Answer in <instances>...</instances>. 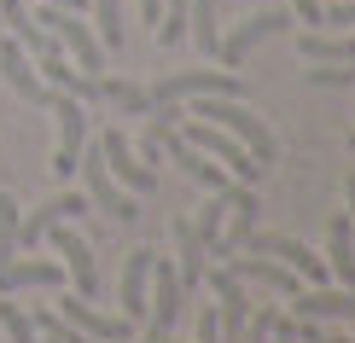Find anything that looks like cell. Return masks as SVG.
Listing matches in <instances>:
<instances>
[{
    "instance_id": "4316f807",
    "label": "cell",
    "mask_w": 355,
    "mask_h": 343,
    "mask_svg": "<svg viewBox=\"0 0 355 343\" xmlns=\"http://www.w3.org/2000/svg\"><path fill=\"white\" fill-rule=\"evenodd\" d=\"M0 332H6V343H41L35 337V320L12 303V291H0Z\"/></svg>"
},
{
    "instance_id": "277c9868",
    "label": "cell",
    "mask_w": 355,
    "mask_h": 343,
    "mask_svg": "<svg viewBox=\"0 0 355 343\" xmlns=\"http://www.w3.org/2000/svg\"><path fill=\"white\" fill-rule=\"evenodd\" d=\"M35 24L47 29L58 47H64V58L82 70V76H99V70H105V47H99V35H94V29H87V24L76 18V12H58V6H47V12H35Z\"/></svg>"
},
{
    "instance_id": "ba28073f",
    "label": "cell",
    "mask_w": 355,
    "mask_h": 343,
    "mask_svg": "<svg viewBox=\"0 0 355 343\" xmlns=\"http://www.w3.org/2000/svg\"><path fill=\"white\" fill-rule=\"evenodd\" d=\"M181 303H187V291H181V274H175V262L169 256H152V279H146V332H175V320H181Z\"/></svg>"
},
{
    "instance_id": "836d02e7",
    "label": "cell",
    "mask_w": 355,
    "mask_h": 343,
    "mask_svg": "<svg viewBox=\"0 0 355 343\" xmlns=\"http://www.w3.org/2000/svg\"><path fill=\"white\" fill-rule=\"evenodd\" d=\"M47 6H58V12H82L87 0H47Z\"/></svg>"
},
{
    "instance_id": "d590c367",
    "label": "cell",
    "mask_w": 355,
    "mask_h": 343,
    "mask_svg": "<svg viewBox=\"0 0 355 343\" xmlns=\"http://www.w3.org/2000/svg\"><path fill=\"white\" fill-rule=\"evenodd\" d=\"M349 152H355V134H349Z\"/></svg>"
},
{
    "instance_id": "6da1fadb",
    "label": "cell",
    "mask_w": 355,
    "mask_h": 343,
    "mask_svg": "<svg viewBox=\"0 0 355 343\" xmlns=\"http://www.w3.org/2000/svg\"><path fill=\"white\" fill-rule=\"evenodd\" d=\"M192 116H198V123L227 128V134H233V140H239V146H245V152L257 157V163H279V140H274V128L262 123V116L250 111L245 99H233V94H204Z\"/></svg>"
},
{
    "instance_id": "8992f818",
    "label": "cell",
    "mask_w": 355,
    "mask_h": 343,
    "mask_svg": "<svg viewBox=\"0 0 355 343\" xmlns=\"http://www.w3.org/2000/svg\"><path fill=\"white\" fill-rule=\"evenodd\" d=\"M204 285H210L216 297V320H221V337H239L245 332V320H250V291H245V279L233 274V267H221V262H204Z\"/></svg>"
},
{
    "instance_id": "7402d4cb",
    "label": "cell",
    "mask_w": 355,
    "mask_h": 343,
    "mask_svg": "<svg viewBox=\"0 0 355 343\" xmlns=\"http://www.w3.org/2000/svg\"><path fill=\"white\" fill-rule=\"evenodd\" d=\"M327 274L344 291H355V227H349V216H332V227H327Z\"/></svg>"
},
{
    "instance_id": "e575fe53",
    "label": "cell",
    "mask_w": 355,
    "mask_h": 343,
    "mask_svg": "<svg viewBox=\"0 0 355 343\" xmlns=\"http://www.w3.org/2000/svg\"><path fill=\"white\" fill-rule=\"evenodd\" d=\"M320 343H355V337H344V332H320Z\"/></svg>"
},
{
    "instance_id": "d4e9b609",
    "label": "cell",
    "mask_w": 355,
    "mask_h": 343,
    "mask_svg": "<svg viewBox=\"0 0 355 343\" xmlns=\"http://www.w3.org/2000/svg\"><path fill=\"white\" fill-rule=\"evenodd\" d=\"M187 35L198 41L204 58H216V41H221V29H216V0H192V6H187Z\"/></svg>"
},
{
    "instance_id": "9a60e30c",
    "label": "cell",
    "mask_w": 355,
    "mask_h": 343,
    "mask_svg": "<svg viewBox=\"0 0 355 343\" xmlns=\"http://www.w3.org/2000/svg\"><path fill=\"white\" fill-rule=\"evenodd\" d=\"M164 157H169V163H175V169H181V175H187V181H192V186H204V192H227V186H233V175H227V169H221V163H216V157H204V152H198V146H187V140H181V134H175V128L164 134Z\"/></svg>"
},
{
    "instance_id": "cb8c5ba5",
    "label": "cell",
    "mask_w": 355,
    "mask_h": 343,
    "mask_svg": "<svg viewBox=\"0 0 355 343\" xmlns=\"http://www.w3.org/2000/svg\"><path fill=\"white\" fill-rule=\"evenodd\" d=\"M297 53L309 58V64H349V58H355V35L327 41V35H315V29H303V35H297Z\"/></svg>"
},
{
    "instance_id": "83f0119b",
    "label": "cell",
    "mask_w": 355,
    "mask_h": 343,
    "mask_svg": "<svg viewBox=\"0 0 355 343\" xmlns=\"http://www.w3.org/2000/svg\"><path fill=\"white\" fill-rule=\"evenodd\" d=\"M18 256V198L0 192V267Z\"/></svg>"
},
{
    "instance_id": "603a6c76",
    "label": "cell",
    "mask_w": 355,
    "mask_h": 343,
    "mask_svg": "<svg viewBox=\"0 0 355 343\" xmlns=\"http://www.w3.org/2000/svg\"><path fill=\"white\" fill-rule=\"evenodd\" d=\"M99 99L116 111H128V116H140V111H152V94H146L140 82H128V76H99Z\"/></svg>"
},
{
    "instance_id": "e0dca14e",
    "label": "cell",
    "mask_w": 355,
    "mask_h": 343,
    "mask_svg": "<svg viewBox=\"0 0 355 343\" xmlns=\"http://www.w3.org/2000/svg\"><path fill=\"white\" fill-rule=\"evenodd\" d=\"M64 285V262L58 256H12L6 267H0V291H53Z\"/></svg>"
},
{
    "instance_id": "8d00e7d4",
    "label": "cell",
    "mask_w": 355,
    "mask_h": 343,
    "mask_svg": "<svg viewBox=\"0 0 355 343\" xmlns=\"http://www.w3.org/2000/svg\"><path fill=\"white\" fill-rule=\"evenodd\" d=\"M0 35H6V24H0Z\"/></svg>"
},
{
    "instance_id": "9c48e42d",
    "label": "cell",
    "mask_w": 355,
    "mask_h": 343,
    "mask_svg": "<svg viewBox=\"0 0 355 343\" xmlns=\"http://www.w3.org/2000/svg\"><path fill=\"white\" fill-rule=\"evenodd\" d=\"M291 29V12H279V6H268V12H250V18L233 29V35H221L216 41V58L227 70H239L245 58H250V47H257V41H268V35H286Z\"/></svg>"
},
{
    "instance_id": "7c38bea8",
    "label": "cell",
    "mask_w": 355,
    "mask_h": 343,
    "mask_svg": "<svg viewBox=\"0 0 355 343\" xmlns=\"http://www.w3.org/2000/svg\"><path fill=\"white\" fill-rule=\"evenodd\" d=\"M87 210H94V204H87V192H53L47 204H35V210L18 221V256H24V250H35L41 238H47L53 221H76V216H87Z\"/></svg>"
},
{
    "instance_id": "8fae6325",
    "label": "cell",
    "mask_w": 355,
    "mask_h": 343,
    "mask_svg": "<svg viewBox=\"0 0 355 343\" xmlns=\"http://www.w3.org/2000/svg\"><path fill=\"white\" fill-rule=\"evenodd\" d=\"M53 245H58V262H64V274H70V291L76 297H99V267H94V245L76 233V227H64V221H53Z\"/></svg>"
},
{
    "instance_id": "30bf717a",
    "label": "cell",
    "mask_w": 355,
    "mask_h": 343,
    "mask_svg": "<svg viewBox=\"0 0 355 343\" xmlns=\"http://www.w3.org/2000/svg\"><path fill=\"white\" fill-rule=\"evenodd\" d=\"M53 111H58V146H53V163H47V169L58 175V181H70V175H76L82 146H87V111H82V99H70V94H58Z\"/></svg>"
},
{
    "instance_id": "4dcf8cb0",
    "label": "cell",
    "mask_w": 355,
    "mask_h": 343,
    "mask_svg": "<svg viewBox=\"0 0 355 343\" xmlns=\"http://www.w3.org/2000/svg\"><path fill=\"white\" fill-rule=\"evenodd\" d=\"M320 6H327V0H297V24L320 29Z\"/></svg>"
},
{
    "instance_id": "f1b7e54d",
    "label": "cell",
    "mask_w": 355,
    "mask_h": 343,
    "mask_svg": "<svg viewBox=\"0 0 355 343\" xmlns=\"http://www.w3.org/2000/svg\"><path fill=\"white\" fill-rule=\"evenodd\" d=\"M274 320H279V308H274V303H262V308H250V320H245V332L233 337V343H274Z\"/></svg>"
},
{
    "instance_id": "52a82bcc",
    "label": "cell",
    "mask_w": 355,
    "mask_h": 343,
    "mask_svg": "<svg viewBox=\"0 0 355 343\" xmlns=\"http://www.w3.org/2000/svg\"><path fill=\"white\" fill-rule=\"evenodd\" d=\"M0 76H6V87L24 99V105H53V99H58V87L41 82L35 58H29V47L18 35H0Z\"/></svg>"
},
{
    "instance_id": "ac0fdd59",
    "label": "cell",
    "mask_w": 355,
    "mask_h": 343,
    "mask_svg": "<svg viewBox=\"0 0 355 343\" xmlns=\"http://www.w3.org/2000/svg\"><path fill=\"white\" fill-rule=\"evenodd\" d=\"M257 216H262L257 192H250V186H233V204H227V227H221V238L210 245V262H227L233 250H239L245 238L257 233Z\"/></svg>"
},
{
    "instance_id": "1f68e13d",
    "label": "cell",
    "mask_w": 355,
    "mask_h": 343,
    "mask_svg": "<svg viewBox=\"0 0 355 343\" xmlns=\"http://www.w3.org/2000/svg\"><path fill=\"white\" fill-rule=\"evenodd\" d=\"M157 12H164V0H140V18L146 24H157Z\"/></svg>"
},
{
    "instance_id": "484cf974",
    "label": "cell",
    "mask_w": 355,
    "mask_h": 343,
    "mask_svg": "<svg viewBox=\"0 0 355 343\" xmlns=\"http://www.w3.org/2000/svg\"><path fill=\"white\" fill-rule=\"evenodd\" d=\"M87 6H94V24H99V47L123 53V0H87Z\"/></svg>"
},
{
    "instance_id": "4fadbf2b",
    "label": "cell",
    "mask_w": 355,
    "mask_h": 343,
    "mask_svg": "<svg viewBox=\"0 0 355 343\" xmlns=\"http://www.w3.org/2000/svg\"><path fill=\"white\" fill-rule=\"evenodd\" d=\"M58 315L76 326V332H87L94 343H128V337H135V320H123V315H99L94 297H76V291L58 297Z\"/></svg>"
},
{
    "instance_id": "2e32d148",
    "label": "cell",
    "mask_w": 355,
    "mask_h": 343,
    "mask_svg": "<svg viewBox=\"0 0 355 343\" xmlns=\"http://www.w3.org/2000/svg\"><path fill=\"white\" fill-rule=\"evenodd\" d=\"M221 267H233L239 279H250V285H268V291H279V297L303 291V274H297V267H286V262H274V256H257V250H233Z\"/></svg>"
},
{
    "instance_id": "f546056e",
    "label": "cell",
    "mask_w": 355,
    "mask_h": 343,
    "mask_svg": "<svg viewBox=\"0 0 355 343\" xmlns=\"http://www.w3.org/2000/svg\"><path fill=\"white\" fill-rule=\"evenodd\" d=\"M198 343H227V337H221V320H216V303L198 308Z\"/></svg>"
},
{
    "instance_id": "d6986e66",
    "label": "cell",
    "mask_w": 355,
    "mask_h": 343,
    "mask_svg": "<svg viewBox=\"0 0 355 343\" xmlns=\"http://www.w3.org/2000/svg\"><path fill=\"white\" fill-rule=\"evenodd\" d=\"M291 315H303V320H349L355 326V291L303 285V291H291Z\"/></svg>"
},
{
    "instance_id": "ffe728a7",
    "label": "cell",
    "mask_w": 355,
    "mask_h": 343,
    "mask_svg": "<svg viewBox=\"0 0 355 343\" xmlns=\"http://www.w3.org/2000/svg\"><path fill=\"white\" fill-rule=\"evenodd\" d=\"M152 256L157 250L152 245H135L128 250V262H123V285H116V297H123V320H146V279H152Z\"/></svg>"
},
{
    "instance_id": "44dd1931",
    "label": "cell",
    "mask_w": 355,
    "mask_h": 343,
    "mask_svg": "<svg viewBox=\"0 0 355 343\" xmlns=\"http://www.w3.org/2000/svg\"><path fill=\"white\" fill-rule=\"evenodd\" d=\"M175 250H181V256H175V274H181V291H198L204 285V238L192 233V216H175Z\"/></svg>"
},
{
    "instance_id": "5bb4252c",
    "label": "cell",
    "mask_w": 355,
    "mask_h": 343,
    "mask_svg": "<svg viewBox=\"0 0 355 343\" xmlns=\"http://www.w3.org/2000/svg\"><path fill=\"white\" fill-rule=\"evenodd\" d=\"M99 152H105V169H111L116 186H128L135 198H140V192H157V169H146V163L128 152L123 128H105V134H99Z\"/></svg>"
},
{
    "instance_id": "3957f363",
    "label": "cell",
    "mask_w": 355,
    "mask_h": 343,
    "mask_svg": "<svg viewBox=\"0 0 355 343\" xmlns=\"http://www.w3.org/2000/svg\"><path fill=\"white\" fill-rule=\"evenodd\" d=\"M76 169H82V192H87V204H94V210H105L116 227H135V221H140V198H135L128 186H116V181H111L105 152H99V146H82Z\"/></svg>"
},
{
    "instance_id": "5b68a950",
    "label": "cell",
    "mask_w": 355,
    "mask_h": 343,
    "mask_svg": "<svg viewBox=\"0 0 355 343\" xmlns=\"http://www.w3.org/2000/svg\"><path fill=\"white\" fill-rule=\"evenodd\" d=\"M146 94H152V105H181V99H204V94L245 99V82L233 76V70H169V76H157Z\"/></svg>"
},
{
    "instance_id": "d6a6232c",
    "label": "cell",
    "mask_w": 355,
    "mask_h": 343,
    "mask_svg": "<svg viewBox=\"0 0 355 343\" xmlns=\"http://www.w3.org/2000/svg\"><path fill=\"white\" fill-rule=\"evenodd\" d=\"M344 204H349L344 216H349V227H355V175H349V181H344Z\"/></svg>"
},
{
    "instance_id": "7a4b0ae2",
    "label": "cell",
    "mask_w": 355,
    "mask_h": 343,
    "mask_svg": "<svg viewBox=\"0 0 355 343\" xmlns=\"http://www.w3.org/2000/svg\"><path fill=\"white\" fill-rule=\"evenodd\" d=\"M175 134H181L187 146H198L204 157H216V163H221V169H227L239 186H257L262 175H268V163H257V157H250V152H245L239 140H233L227 128H216V123H198V116H187V123L175 128Z\"/></svg>"
}]
</instances>
